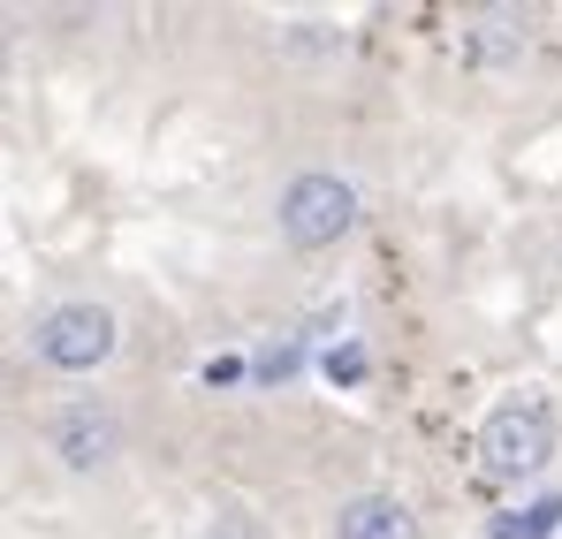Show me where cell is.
Returning <instances> with one entry per match:
<instances>
[{
	"label": "cell",
	"mask_w": 562,
	"mask_h": 539,
	"mask_svg": "<svg viewBox=\"0 0 562 539\" xmlns=\"http://www.w3.org/2000/svg\"><path fill=\"white\" fill-rule=\"evenodd\" d=\"M525 54V15H479L471 23V61H486V69H502V61H517Z\"/></svg>",
	"instance_id": "obj_6"
},
{
	"label": "cell",
	"mask_w": 562,
	"mask_h": 539,
	"mask_svg": "<svg viewBox=\"0 0 562 539\" xmlns=\"http://www.w3.org/2000/svg\"><path fill=\"white\" fill-rule=\"evenodd\" d=\"M114 449H122V426H114L106 403H69V411L54 418V456H61L69 471H99Z\"/></svg>",
	"instance_id": "obj_4"
},
{
	"label": "cell",
	"mask_w": 562,
	"mask_h": 539,
	"mask_svg": "<svg viewBox=\"0 0 562 539\" xmlns=\"http://www.w3.org/2000/svg\"><path fill=\"white\" fill-rule=\"evenodd\" d=\"M327 372H335V380H358V372H366V358H358V350H342V358H327Z\"/></svg>",
	"instance_id": "obj_9"
},
{
	"label": "cell",
	"mask_w": 562,
	"mask_h": 539,
	"mask_svg": "<svg viewBox=\"0 0 562 539\" xmlns=\"http://www.w3.org/2000/svg\"><path fill=\"white\" fill-rule=\"evenodd\" d=\"M335 539H418V525H411V509L395 494H358V502H342Z\"/></svg>",
	"instance_id": "obj_5"
},
{
	"label": "cell",
	"mask_w": 562,
	"mask_h": 539,
	"mask_svg": "<svg viewBox=\"0 0 562 539\" xmlns=\"http://www.w3.org/2000/svg\"><path fill=\"white\" fill-rule=\"evenodd\" d=\"M274 221H281V244L289 251H327V244H342L358 228V190L342 176H327V168H312V176H296L281 190Z\"/></svg>",
	"instance_id": "obj_1"
},
{
	"label": "cell",
	"mask_w": 562,
	"mask_h": 539,
	"mask_svg": "<svg viewBox=\"0 0 562 539\" xmlns=\"http://www.w3.org/2000/svg\"><path fill=\"white\" fill-rule=\"evenodd\" d=\"M548 532H562V494L525 502V509H509V517H494V539H548Z\"/></svg>",
	"instance_id": "obj_7"
},
{
	"label": "cell",
	"mask_w": 562,
	"mask_h": 539,
	"mask_svg": "<svg viewBox=\"0 0 562 539\" xmlns=\"http://www.w3.org/2000/svg\"><path fill=\"white\" fill-rule=\"evenodd\" d=\"M213 539H259V517H244V509H236V517H221V525H213Z\"/></svg>",
	"instance_id": "obj_8"
},
{
	"label": "cell",
	"mask_w": 562,
	"mask_h": 539,
	"mask_svg": "<svg viewBox=\"0 0 562 539\" xmlns=\"http://www.w3.org/2000/svg\"><path fill=\"white\" fill-rule=\"evenodd\" d=\"M31 350L54 364V372H99V364L114 358V312L92 304V296H69V304H54L31 327Z\"/></svg>",
	"instance_id": "obj_2"
},
{
	"label": "cell",
	"mask_w": 562,
	"mask_h": 539,
	"mask_svg": "<svg viewBox=\"0 0 562 539\" xmlns=\"http://www.w3.org/2000/svg\"><path fill=\"white\" fill-rule=\"evenodd\" d=\"M479 456H486L494 479H532V471H548V456H555V426H548V411H540L532 395L502 403V411L486 418V434H479Z\"/></svg>",
	"instance_id": "obj_3"
}]
</instances>
